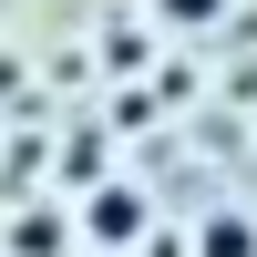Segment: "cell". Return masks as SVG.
<instances>
[{"label": "cell", "mask_w": 257, "mask_h": 257, "mask_svg": "<svg viewBox=\"0 0 257 257\" xmlns=\"http://www.w3.org/2000/svg\"><path fill=\"white\" fill-rule=\"evenodd\" d=\"M82 237L93 247H134L144 237V196L134 185H93V196H82Z\"/></svg>", "instance_id": "obj_1"}, {"label": "cell", "mask_w": 257, "mask_h": 257, "mask_svg": "<svg viewBox=\"0 0 257 257\" xmlns=\"http://www.w3.org/2000/svg\"><path fill=\"white\" fill-rule=\"evenodd\" d=\"M196 257H257V226L226 206V216H206V226H196Z\"/></svg>", "instance_id": "obj_2"}, {"label": "cell", "mask_w": 257, "mask_h": 257, "mask_svg": "<svg viewBox=\"0 0 257 257\" xmlns=\"http://www.w3.org/2000/svg\"><path fill=\"white\" fill-rule=\"evenodd\" d=\"M11 247H21V257H52V247H62V216H52V206H21Z\"/></svg>", "instance_id": "obj_3"}, {"label": "cell", "mask_w": 257, "mask_h": 257, "mask_svg": "<svg viewBox=\"0 0 257 257\" xmlns=\"http://www.w3.org/2000/svg\"><path fill=\"white\" fill-rule=\"evenodd\" d=\"M155 21H165V31H216L226 0H155Z\"/></svg>", "instance_id": "obj_4"}]
</instances>
